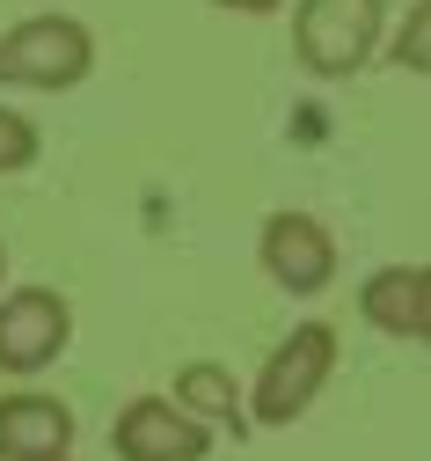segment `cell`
Listing matches in <instances>:
<instances>
[{
    "mask_svg": "<svg viewBox=\"0 0 431 461\" xmlns=\"http://www.w3.org/2000/svg\"><path fill=\"white\" fill-rule=\"evenodd\" d=\"M220 8H227V15H278L285 0H220Z\"/></svg>",
    "mask_w": 431,
    "mask_h": 461,
    "instance_id": "13",
    "label": "cell"
},
{
    "mask_svg": "<svg viewBox=\"0 0 431 461\" xmlns=\"http://www.w3.org/2000/svg\"><path fill=\"white\" fill-rule=\"evenodd\" d=\"M175 402H183L191 418H205V425H227L234 439L249 432V395L234 388V374H227L220 359H191V366H183V374H175Z\"/></svg>",
    "mask_w": 431,
    "mask_h": 461,
    "instance_id": "8",
    "label": "cell"
},
{
    "mask_svg": "<svg viewBox=\"0 0 431 461\" xmlns=\"http://www.w3.org/2000/svg\"><path fill=\"white\" fill-rule=\"evenodd\" d=\"M30 461H74V447H67V454H30Z\"/></svg>",
    "mask_w": 431,
    "mask_h": 461,
    "instance_id": "14",
    "label": "cell"
},
{
    "mask_svg": "<svg viewBox=\"0 0 431 461\" xmlns=\"http://www.w3.org/2000/svg\"><path fill=\"white\" fill-rule=\"evenodd\" d=\"M44 154V140H37V125L22 118V110H8L0 103V176H22V168Z\"/></svg>",
    "mask_w": 431,
    "mask_h": 461,
    "instance_id": "11",
    "label": "cell"
},
{
    "mask_svg": "<svg viewBox=\"0 0 431 461\" xmlns=\"http://www.w3.org/2000/svg\"><path fill=\"white\" fill-rule=\"evenodd\" d=\"M110 454L117 461H205L212 454V425L191 418L175 395H132L110 425Z\"/></svg>",
    "mask_w": 431,
    "mask_h": 461,
    "instance_id": "6",
    "label": "cell"
},
{
    "mask_svg": "<svg viewBox=\"0 0 431 461\" xmlns=\"http://www.w3.org/2000/svg\"><path fill=\"white\" fill-rule=\"evenodd\" d=\"M337 352H344V337L337 322H292V337L271 344V359L249 388V425H292L307 418V402H315L337 374Z\"/></svg>",
    "mask_w": 431,
    "mask_h": 461,
    "instance_id": "2",
    "label": "cell"
},
{
    "mask_svg": "<svg viewBox=\"0 0 431 461\" xmlns=\"http://www.w3.org/2000/svg\"><path fill=\"white\" fill-rule=\"evenodd\" d=\"M256 264H264V278L278 285V294H292V301H315V294H329L337 285V264H344V249H337V235L315 220V212H271L264 227H256Z\"/></svg>",
    "mask_w": 431,
    "mask_h": 461,
    "instance_id": "4",
    "label": "cell"
},
{
    "mask_svg": "<svg viewBox=\"0 0 431 461\" xmlns=\"http://www.w3.org/2000/svg\"><path fill=\"white\" fill-rule=\"evenodd\" d=\"M388 59H395L402 74H431V0H417V8L395 23V37H388Z\"/></svg>",
    "mask_w": 431,
    "mask_h": 461,
    "instance_id": "10",
    "label": "cell"
},
{
    "mask_svg": "<svg viewBox=\"0 0 431 461\" xmlns=\"http://www.w3.org/2000/svg\"><path fill=\"white\" fill-rule=\"evenodd\" d=\"M74 344V308L67 294H51V285H15V294H0V374H44L58 366V352Z\"/></svg>",
    "mask_w": 431,
    "mask_h": 461,
    "instance_id": "5",
    "label": "cell"
},
{
    "mask_svg": "<svg viewBox=\"0 0 431 461\" xmlns=\"http://www.w3.org/2000/svg\"><path fill=\"white\" fill-rule=\"evenodd\" d=\"M358 315L381 337H417V264H381L358 285Z\"/></svg>",
    "mask_w": 431,
    "mask_h": 461,
    "instance_id": "9",
    "label": "cell"
},
{
    "mask_svg": "<svg viewBox=\"0 0 431 461\" xmlns=\"http://www.w3.org/2000/svg\"><path fill=\"white\" fill-rule=\"evenodd\" d=\"M0 278H8V242H0Z\"/></svg>",
    "mask_w": 431,
    "mask_h": 461,
    "instance_id": "15",
    "label": "cell"
},
{
    "mask_svg": "<svg viewBox=\"0 0 431 461\" xmlns=\"http://www.w3.org/2000/svg\"><path fill=\"white\" fill-rule=\"evenodd\" d=\"M74 411L58 395H0V461H30V454H67L74 447Z\"/></svg>",
    "mask_w": 431,
    "mask_h": 461,
    "instance_id": "7",
    "label": "cell"
},
{
    "mask_svg": "<svg viewBox=\"0 0 431 461\" xmlns=\"http://www.w3.org/2000/svg\"><path fill=\"white\" fill-rule=\"evenodd\" d=\"M417 344H431V264H417Z\"/></svg>",
    "mask_w": 431,
    "mask_h": 461,
    "instance_id": "12",
    "label": "cell"
},
{
    "mask_svg": "<svg viewBox=\"0 0 431 461\" xmlns=\"http://www.w3.org/2000/svg\"><path fill=\"white\" fill-rule=\"evenodd\" d=\"M388 44V0H292V51L307 74L351 81Z\"/></svg>",
    "mask_w": 431,
    "mask_h": 461,
    "instance_id": "1",
    "label": "cell"
},
{
    "mask_svg": "<svg viewBox=\"0 0 431 461\" xmlns=\"http://www.w3.org/2000/svg\"><path fill=\"white\" fill-rule=\"evenodd\" d=\"M88 67H95V37L74 15H30L0 37V88L58 95V88H81Z\"/></svg>",
    "mask_w": 431,
    "mask_h": 461,
    "instance_id": "3",
    "label": "cell"
}]
</instances>
